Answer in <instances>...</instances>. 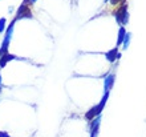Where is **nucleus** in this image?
Returning a JSON list of instances; mask_svg holds the SVG:
<instances>
[{
  "label": "nucleus",
  "mask_w": 146,
  "mask_h": 137,
  "mask_svg": "<svg viewBox=\"0 0 146 137\" xmlns=\"http://www.w3.org/2000/svg\"><path fill=\"white\" fill-rule=\"evenodd\" d=\"M5 23H7V20L4 19V17H1L0 19V33L4 31V28H5Z\"/></svg>",
  "instance_id": "11"
},
{
  "label": "nucleus",
  "mask_w": 146,
  "mask_h": 137,
  "mask_svg": "<svg viewBox=\"0 0 146 137\" xmlns=\"http://www.w3.org/2000/svg\"><path fill=\"white\" fill-rule=\"evenodd\" d=\"M100 122H101V116H97L92 122V134L90 137H97V133H98V126H100Z\"/></svg>",
  "instance_id": "6"
},
{
  "label": "nucleus",
  "mask_w": 146,
  "mask_h": 137,
  "mask_svg": "<svg viewBox=\"0 0 146 137\" xmlns=\"http://www.w3.org/2000/svg\"><path fill=\"white\" fill-rule=\"evenodd\" d=\"M104 1H105V3H106V1H109V0H104Z\"/></svg>",
  "instance_id": "16"
},
{
  "label": "nucleus",
  "mask_w": 146,
  "mask_h": 137,
  "mask_svg": "<svg viewBox=\"0 0 146 137\" xmlns=\"http://www.w3.org/2000/svg\"><path fill=\"white\" fill-rule=\"evenodd\" d=\"M13 24H15V21H12L11 25H9L7 29L5 37H4V40H3V45L0 48V57L3 56V55L8 53V45H9V40H11V36H12V31H13Z\"/></svg>",
  "instance_id": "3"
},
{
  "label": "nucleus",
  "mask_w": 146,
  "mask_h": 137,
  "mask_svg": "<svg viewBox=\"0 0 146 137\" xmlns=\"http://www.w3.org/2000/svg\"><path fill=\"white\" fill-rule=\"evenodd\" d=\"M0 91H1V88H0Z\"/></svg>",
  "instance_id": "17"
},
{
  "label": "nucleus",
  "mask_w": 146,
  "mask_h": 137,
  "mask_svg": "<svg viewBox=\"0 0 146 137\" xmlns=\"http://www.w3.org/2000/svg\"><path fill=\"white\" fill-rule=\"evenodd\" d=\"M17 57L15 56V55H9V53H5V55H3V56L0 57V67L1 68H4L5 67V64H7L9 60H16Z\"/></svg>",
  "instance_id": "8"
},
{
  "label": "nucleus",
  "mask_w": 146,
  "mask_h": 137,
  "mask_svg": "<svg viewBox=\"0 0 146 137\" xmlns=\"http://www.w3.org/2000/svg\"><path fill=\"white\" fill-rule=\"evenodd\" d=\"M110 1H111V4H113V5H115V4H118V3H123L125 0H110Z\"/></svg>",
  "instance_id": "12"
},
{
  "label": "nucleus",
  "mask_w": 146,
  "mask_h": 137,
  "mask_svg": "<svg viewBox=\"0 0 146 137\" xmlns=\"http://www.w3.org/2000/svg\"><path fill=\"white\" fill-rule=\"evenodd\" d=\"M113 15L115 16V20H117L119 24H126L127 19H129V15H127V4L123 1V3L121 4V7L117 8V11L113 12Z\"/></svg>",
  "instance_id": "2"
},
{
  "label": "nucleus",
  "mask_w": 146,
  "mask_h": 137,
  "mask_svg": "<svg viewBox=\"0 0 146 137\" xmlns=\"http://www.w3.org/2000/svg\"><path fill=\"white\" fill-rule=\"evenodd\" d=\"M125 36H126V29H125V27H119L118 37H117V45H121V44H122Z\"/></svg>",
  "instance_id": "9"
},
{
  "label": "nucleus",
  "mask_w": 146,
  "mask_h": 137,
  "mask_svg": "<svg viewBox=\"0 0 146 137\" xmlns=\"http://www.w3.org/2000/svg\"><path fill=\"white\" fill-rule=\"evenodd\" d=\"M0 85H1V75H0Z\"/></svg>",
  "instance_id": "14"
},
{
  "label": "nucleus",
  "mask_w": 146,
  "mask_h": 137,
  "mask_svg": "<svg viewBox=\"0 0 146 137\" xmlns=\"http://www.w3.org/2000/svg\"><path fill=\"white\" fill-rule=\"evenodd\" d=\"M108 96H109V92H105V95H104V97H102V100L100 101V104L96 105V107H93L90 110H88L86 114H85V117L88 118V120H94L97 116H100L101 112H102V109H104V107H105V104H106Z\"/></svg>",
  "instance_id": "1"
},
{
  "label": "nucleus",
  "mask_w": 146,
  "mask_h": 137,
  "mask_svg": "<svg viewBox=\"0 0 146 137\" xmlns=\"http://www.w3.org/2000/svg\"><path fill=\"white\" fill-rule=\"evenodd\" d=\"M0 137H9V134L7 132H0Z\"/></svg>",
  "instance_id": "13"
},
{
  "label": "nucleus",
  "mask_w": 146,
  "mask_h": 137,
  "mask_svg": "<svg viewBox=\"0 0 146 137\" xmlns=\"http://www.w3.org/2000/svg\"><path fill=\"white\" fill-rule=\"evenodd\" d=\"M105 56H106V59H108L109 63H114L115 59H118V49H117V47L113 48V49H110L109 52H106Z\"/></svg>",
  "instance_id": "7"
},
{
  "label": "nucleus",
  "mask_w": 146,
  "mask_h": 137,
  "mask_svg": "<svg viewBox=\"0 0 146 137\" xmlns=\"http://www.w3.org/2000/svg\"><path fill=\"white\" fill-rule=\"evenodd\" d=\"M130 39H131V35L130 33H126L125 39H123V43H122V48L123 51L127 49V47H129V43H130Z\"/></svg>",
  "instance_id": "10"
},
{
  "label": "nucleus",
  "mask_w": 146,
  "mask_h": 137,
  "mask_svg": "<svg viewBox=\"0 0 146 137\" xmlns=\"http://www.w3.org/2000/svg\"><path fill=\"white\" fill-rule=\"evenodd\" d=\"M114 84V75L113 73H108V76H105V81H104V91L109 92Z\"/></svg>",
  "instance_id": "5"
},
{
  "label": "nucleus",
  "mask_w": 146,
  "mask_h": 137,
  "mask_svg": "<svg viewBox=\"0 0 146 137\" xmlns=\"http://www.w3.org/2000/svg\"><path fill=\"white\" fill-rule=\"evenodd\" d=\"M24 17H28V19H32V11H31V7L28 4H21L17 9V16H16V20L19 19H24Z\"/></svg>",
  "instance_id": "4"
},
{
  "label": "nucleus",
  "mask_w": 146,
  "mask_h": 137,
  "mask_svg": "<svg viewBox=\"0 0 146 137\" xmlns=\"http://www.w3.org/2000/svg\"><path fill=\"white\" fill-rule=\"evenodd\" d=\"M35 1H36V0H31V3H35Z\"/></svg>",
  "instance_id": "15"
}]
</instances>
